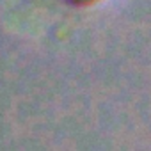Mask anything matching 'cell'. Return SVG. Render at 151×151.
<instances>
[{"label": "cell", "mask_w": 151, "mask_h": 151, "mask_svg": "<svg viewBox=\"0 0 151 151\" xmlns=\"http://www.w3.org/2000/svg\"><path fill=\"white\" fill-rule=\"evenodd\" d=\"M68 6H73V7H93V6H98L105 0H64Z\"/></svg>", "instance_id": "1"}]
</instances>
